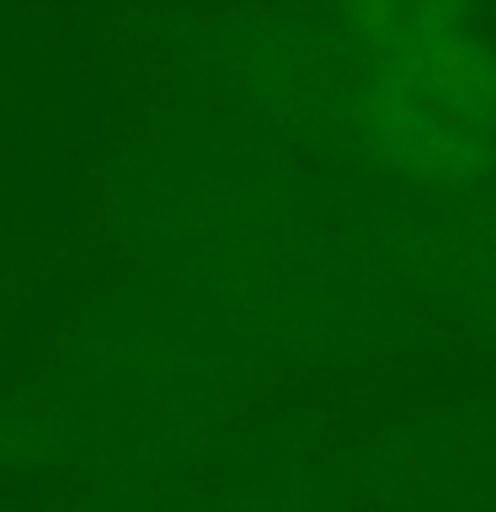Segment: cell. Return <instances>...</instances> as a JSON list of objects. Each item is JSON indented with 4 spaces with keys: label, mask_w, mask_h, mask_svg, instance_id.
<instances>
[{
    "label": "cell",
    "mask_w": 496,
    "mask_h": 512,
    "mask_svg": "<svg viewBox=\"0 0 496 512\" xmlns=\"http://www.w3.org/2000/svg\"><path fill=\"white\" fill-rule=\"evenodd\" d=\"M368 80L363 144L395 171L454 176L496 144V64L443 11L395 6L363 16Z\"/></svg>",
    "instance_id": "6da1fadb"
}]
</instances>
